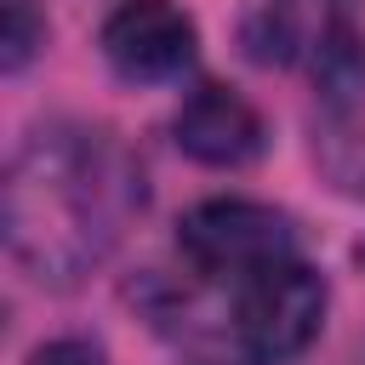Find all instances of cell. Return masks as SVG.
Instances as JSON below:
<instances>
[{"instance_id": "obj_1", "label": "cell", "mask_w": 365, "mask_h": 365, "mask_svg": "<svg viewBox=\"0 0 365 365\" xmlns=\"http://www.w3.org/2000/svg\"><path fill=\"white\" fill-rule=\"evenodd\" d=\"M143 165L103 125H40L6 171V251L46 285L91 274L131 211Z\"/></svg>"}, {"instance_id": "obj_2", "label": "cell", "mask_w": 365, "mask_h": 365, "mask_svg": "<svg viewBox=\"0 0 365 365\" xmlns=\"http://www.w3.org/2000/svg\"><path fill=\"white\" fill-rule=\"evenodd\" d=\"M177 251L200 279L217 285H245L274 262L302 257L297 228L285 211L257 205V200H205L177 222Z\"/></svg>"}, {"instance_id": "obj_3", "label": "cell", "mask_w": 365, "mask_h": 365, "mask_svg": "<svg viewBox=\"0 0 365 365\" xmlns=\"http://www.w3.org/2000/svg\"><path fill=\"white\" fill-rule=\"evenodd\" d=\"M319 325H325V279L302 257L274 262L257 279L234 285V336L262 365L297 359L319 336Z\"/></svg>"}, {"instance_id": "obj_4", "label": "cell", "mask_w": 365, "mask_h": 365, "mask_svg": "<svg viewBox=\"0 0 365 365\" xmlns=\"http://www.w3.org/2000/svg\"><path fill=\"white\" fill-rule=\"evenodd\" d=\"M194 17L177 0H120L103 23V57L131 86H165L194 68Z\"/></svg>"}, {"instance_id": "obj_5", "label": "cell", "mask_w": 365, "mask_h": 365, "mask_svg": "<svg viewBox=\"0 0 365 365\" xmlns=\"http://www.w3.org/2000/svg\"><path fill=\"white\" fill-rule=\"evenodd\" d=\"M354 46V0H262L251 23V51L262 63L331 74Z\"/></svg>"}, {"instance_id": "obj_6", "label": "cell", "mask_w": 365, "mask_h": 365, "mask_svg": "<svg viewBox=\"0 0 365 365\" xmlns=\"http://www.w3.org/2000/svg\"><path fill=\"white\" fill-rule=\"evenodd\" d=\"M171 137H177V148H182L188 160L217 165V171H240V165H251V160L268 148L262 114H257L234 86H217V80H200V86L182 97V108H177V120H171Z\"/></svg>"}, {"instance_id": "obj_7", "label": "cell", "mask_w": 365, "mask_h": 365, "mask_svg": "<svg viewBox=\"0 0 365 365\" xmlns=\"http://www.w3.org/2000/svg\"><path fill=\"white\" fill-rule=\"evenodd\" d=\"M40 46H46V17L34 11V0H0V68L17 74Z\"/></svg>"}, {"instance_id": "obj_8", "label": "cell", "mask_w": 365, "mask_h": 365, "mask_svg": "<svg viewBox=\"0 0 365 365\" xmlns=\"http://www.w3.org/2000/svg\"><path fill=\"white\" fill-rule=\"evenodd\" d=\"M29 365H103V354H97V342H86V336H57V342L34 348Z\"/></svg>"}, {"instance_id": "obj_9", "label": "cell", "mask_w": 365, "mask_h": 365, "mask_svg": "<svg viewBox=\"0 0 365 365\" xmlns=\"http://www.w3.org/2000/svg\"><path fill=\"white\" fill-rule=\"evenodd\" d=\"M331 171L342 177V188L365 194V143H348V154H331Z\"/></svg>"}]
</instances>
